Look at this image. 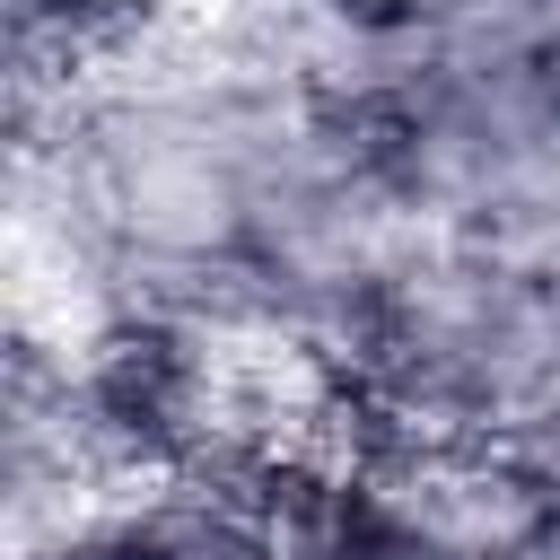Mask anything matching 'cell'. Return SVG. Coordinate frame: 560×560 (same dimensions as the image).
Listing matches in <instances>:
<instances>
[{
    "instance_id": "cell-6",
    "label": "cell",
    "mask_w": 560,
    "mask_h": 560,
    "mask_svg": "<svg viewBox=\"0 0 560 560\" xmlns=\"http://www.w3.org/2000/svg\"><path fill=\"white\" fill-rule=\"evenodd\" d=\"M359 26H464V18H525L551 0H341Z\"/></svg>"
},
{
    "instance_id": "cell-2",
    "label": "cell",
    "mask_w": 560,
    "mask_h": 560,
    "mask_svg": "<svg viewBox=\"0 0 560 560\" xmlns=\"http://www.w3.org/2000/svg\"><path fill=\"white\" fill-rule=\"evenodd\" d=\"M18 560H298L289 508L228 481L88 490L18 534Z\"/></svg>"
},
{
    "instance_id": "cell-3",
    "label": "cell",
    "mask_w": 560,
    "mask_h": 560,
    "mask_svg": "<svg viewBox=\"0 0 560 560\" xmlns=\"http://www.w3.org/2000/svg\"><path fill=\"white\" fill-rule=\"evenodd\" d=\"M298 560H508L499 516H464L411 481H324L289 508Z\"/></svg>"
},
{
    "instance_id": "cell-1",
    "label": "cell",
    "mask_w": 560,
    "mask_h": 560,
    "mask_svg": "<svg viewBox=\"0 0 560 560\" xmlns=\"http://www.w3.org/2000/svg\"><path fill=\"white\" fill-rule=\"evenodd\" d=\"M18 184L26 210H52L61 262L149 315L306 306L359 324L429 245L359 158L332 88L245 52H105L52 79Z\"/></svg>"
},
{
    "instance_id": "cell-5",
    "label": "cell",
    "mask_w": 560,
    "mask_h": 560,
    "mask_svg": "<svg viewBox=\"0 0 560 560\" xmlns=\"http://www.w3.org/2000/svg\"><path fill=\"white\" fill-rule=\"evenodd\" d=\"M499 551L508 560H560V472H534L516 490V508L499 516Z\"/></svg>"
},
{
    "instance_id": "cell-4",
    "label": "cell",
    "mask_w": 560,
    "mask_h": 560,
    "mask_svg": "<svg viewBox=\"0 0 560 560\" xmlns=\"http://www.w3.org/2000/svg\"><path fill=\"white\" fill-rule=\"evenodd\" d=\"M140 9L149 0H9V35H18L26 88H52V79L96 70L105 52H122Z\"/></svg>"
}]
</instances>
